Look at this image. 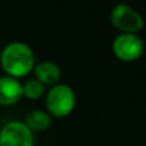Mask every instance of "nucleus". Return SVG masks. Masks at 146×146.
Masks as SVG:
<instances>
[{
	"mask_svg": "<svg viewBox=\"0 0 146 146\" xmlns=\"http://www.w3.org/2000/svg\"><path fill=\"white\" fill-rule=\"evenodd\" d=\"M35 64V51L28 44L23 41H10L1 48L0 67L4 74L21 80L33 71Z\"/></svg>",
	"mask_w": 146,
	"mask_h": 146,
	"instance_id": "obj_1",
	"label": "nucleus"
},
{
	"mask_svg": "<svg viewBox=\"0 0 146 146\" xmlns=\"http://www.w3.org/2000/svg\"><path fill=\"white\" fill-rule=\"evenodd\" d=\"M45 110L55 118H64L76 108V92L67 83L50 86L45 94Z\"/></svg>",
	"mask_w": 146,
	"mask_h": 146,
	"instance_id": "obj_2",
	"label": "nucleus"
},
{
	"mask_svg": "<svg viewBox=\"0 0 146 146\" xmlns=\"http://www.w3.org/2000/svg\"><path fill=\"white\" fill-rule=\"evenodd\" d=\"M110 22L121 32L137 33L144 27V17L126 3H118L111 8Z\"/></svg>",
	"mask_w": 146,
	"mask_h": 146,
	"instance_id": "obj_3",
	"label": "nucleus"
},
{
	"mask_svg": "<svg viewBox=\"0 0 146 146\" xmlns=\"http://www.w3.org/2000/svg\"><path fill=\"white\" fill-rule=\"evenodd\" d=\"M0 146H35V133L23 121L13 119L0 127Z\"/></svg>",
	"mask_w": 146,
	"mask_h": 146,
	"instance_id": "obj_4",
	"label": "nucleus"
},
{
	"mask_svg": "<svg viewBox=\"0 0 146 146\" xmlns=\"http://www.w3.org/2000/svg\"><path fill=\"white\" fill-rule=\"evenodd\" d=\"M114 55L123 62H133L142 55L145 49L144 40L137 33L121 32L111 44Z\"/></svg>",
	"mask_w": 146,
	"mask_h": 146,
	"instance_id": "obj_5",
	"label": "nucleus"
},
{
	"mask_svg": "<svg viewBox=\"0 0 146 146\" xmlns=\"http://www.w3.org/2000/svg\"><path fill=\"white\" fill-rule=\"evenodd\" d=\"M23 98L22 81L10 76H0V105L13 106Z\"/></svg>",
	"mask_w": 146,
	"mask_h": 146,
	"instance_id": "obj_6",
	"label": "nucleus"
},
{
	"mask_svg": "<svg viewBox=\"0 0 146 146\" xmlns=\"http://www.w3.org/2000/svg\"><path fill=\"white\" fill-rule=\"evenodd\" d=\"M35 78L38 80L45 86H54L59 83V80L62 77L60 67L53 60H41L35 64L33 68Z\"/></svg>",
	"mask_w": 146,
	"mask_h": 146,
	"instance_id": "obj_7",
	"label": "nucleus"
},
{
	"mask_svg": "<svg viewBox=\"0 0 146 146\" xmlns=\"http://www.w3.org/2000/svg\"><path fill=\"white\" fill-rule=\"evenodd\" d=\"M51 121L53 117L45 110V109H32V110L27 111L25 115V124L33 132V133H38V132H45L51 126Z\"/></svg>",
	"mask_w": 146,
	"mask_h": 146,
	"instance_id": "obj_8",
	"label": "nucleus"
},
{
	"mask_svg": "<svg viewBox=\"0 0 146 146\" xmlns=\"http://www.w3.org/2000/svg\"><path fill=\"white\" fill-rule=\"evenodd\" d=\"M22 85L23 98H27L30 100H37L46 94V86L41 83L38 80H36L35 77L26 80L25 82H22Z\"/></svg>",
	"mask_w": 146,
	"mask_h": 146,
	"instance_id": "obj_9",
	"label": "nucleus"
},
{
	"mask_svg": "<svg viewBox=\"0 0 146 146\" xmlns=\"http://www.w3.org/2000/svg\"><path fill=\"white\" fill-rule=\"evenodd\" d=\"M0 51H1V48H0Z\"/></svg>",
	"mask_w": 146,
	"mask_h": 146,
	"instance_id": "obj_10",
	"label": "nucleus"
}]
</instances>
